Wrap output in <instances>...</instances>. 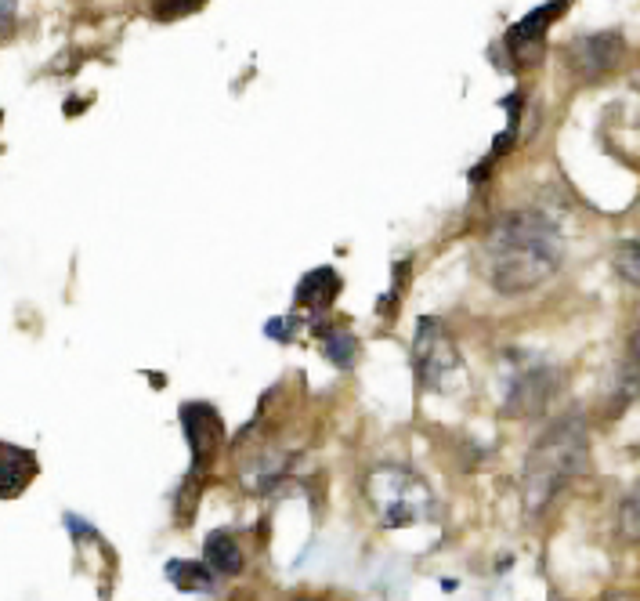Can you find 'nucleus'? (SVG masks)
Listing matches in <instances>:
<instances>
[{
    "label": "nucleus",
    "mask_w": 640,
    "mask_h": 601,
    "mask_svg": "<svg viewBox=\"0 0 640 601\" xmlns=\"http://www.w3.org/2000/svg\"><path fill=\"white\" fill-rule=\"evenodd\" d=\"M340 294V276H337V268L330 265H322V268H311L308 276L297 283V290H293V301L301 308H311L315 315H322L326 308L337 301Z\"/></svg>",
    "instance_id": "10"
},
{
    "label": "nucleus",
    "mask_w": 640,
    "mask_h": 601,
    "mask_svg": "<svg viewBox=\"0 0 640 601\" xmlns=\"http://www.w3.org/2000/svg\"><path fill=\"white\" fill-rule=\"evenodd\" d=\"M366 500L380 525L402 529V525L431 522L438 518V497L424 478L405 464H377L366 475Z\"/></svg>",
    "instance_id": "3"
},
{
    "label": "nucleus",
    "mask_w": 640,
    "mask_h": 601,
    "mask_svg": "<svg viewBox=\"0 0 640 601\" xmlns=\"http://www.w3.org/2000/svg\"><path fill=\"white\" fill-rule=\"evenodd\" d=\"M586 457H590V439H586V420L579 413L554 420L539 435L521 471V500H525L528 518H539L554 504L557 493L586 468Z\"/></svg>",
    "instance_id": "2"
},
{
    "label": "nucleus",
    "mask_w": 640,
    "mask_h": 601,
    "mask_svg": "<svg viewBox=\"0 0 640 601\" xmlns=\"http://www.w3.org/2000/svg\"><path fill=\"white\" fill-rule=\"evenodd\" d=\"M568 4H572V0H546V4L532 8L525 19H518L514 26L507 29V51L518 58L521 66H528V62H539L546 29H550L557 19H561V15H565Z\"/></svg>",
    "instance_id": "7"
},
{
    "label": "nucleus",
    "mask_w": 640,
    "mask_h": 601,
    "mask_svg": "<svg viewBox=\"0 0 640 601\" xmlns=\"http://www.w3.org/2000/svg\"><path fill=\"white\" fill-rule=\"evenodd\" d=\"M297 319H272V323H264V334L275 337V341H290V330Z\"/></svg>",
    "instance_id": "17"
},
{
    "label": "nucleus",
    "mask_w": 640,
    "mask_h": 601,
    "mask_svg": "<svg viewBox=\"0 0 640 601\" xmlns=\"http://www.w3.org/2000/svg\"><path fill=\"white\" fill-rule=\"evenodd\" d=\"M167 580L178 587V591H210L214 587V569L207 562H167Z\"/></svg>",
    "instance_id": "12"
},
{
    "label": "nucleus",
    "mask_w": 640,
    "mask_h": 601,
    "mask_svg": "<svg viewBox=\"0 0 640 601\" xmlns=\"http://www.w3.org/2000/svg\"><path fill=\"white\" fill-rule=\"evenodd\" d=\"M203 4H207V0H152V15L160 22H174L192 15V11H199Z\"/></svg>",
    "instance_id": "16"
},
{
    "label": "nucleus",
    "mask_w": 640,
    "mask_h": 601,
    "mask_svg": "<svg viewBox=\"0 0 640 601\" xmlns=\"http://www.w3.org/2000/svg\"><path fill=\"white\" fill-rule=\"evenodd\" d=\"M507 395H503V413L507 417H536L546 410V402L557 388V370L528 352L507 355Z\"/></svg>",
    "instance_id": "5"
},
{
    "label": "nucleus",
    "mask_w": 640,
    "mask_h": 601,
    "mask_svg": "<svg viewBox=\"0 0 640 601\" xmlns=\"http://www.w3.org/2000/svg\"><path fill=\"white\" fill-rule=\"evenodd\" d=\"M413 373H416V384H420L424 392H438V395L452 392L463 373L460 352H456L449 330H445L434 315H424V319L416 323Z\"/></svg>",
    "instance_id": "4"
},
{
    "label": "nucleus",
    "mask_w": 640,
    "mask_h": 601,
    "mask_svg": "<svg viewBox=\"0 0 640 601\" xmlns=\"http://www.w3.org/2000/svg\"><path fill=\"white\" fill-rule=\"evenodd\" d=\"M615 529L626 544H640V482L622 497L619 511H615Z\"/></svg>",
    "instance_id": "14"
},
{
    "label": "nucleus",
    "mask_w": 640,
    "mask_h": 601,
    "mask_svg": "<svg viewBox=\"0 0 640 601\" xmlns=\"http://www.w3.org/2000/svg\"><path fill=\"white\" fill-rule=\"evenodd\" d=\"M565 261L561 232L543 210H510L492 221L481 243V272L503 297L532 294L557 276Z\"/></svg>",
    "instance_id": "1"
},
{
    "label": "nucleus",
    "mask_w": 640,
    "mask_h": 601,
    "mask_svg": "<svg viewBox=\"0 0 640 601\" xmlns=\"http://www.w3.org/2000/svg\"><path fill=\"white\" fill-rule=\"evenodd\" d=\"M626 40L619 29H597V33H583L568 44V69L579 84H597L622 62Z\"/></svg>",
    "instance_id": "6"
},
{
    "label": "nucleus",
    "mask_w": 640,
    "mask_h": 601,
    "mask_svg": "<svg viewBox=\"0 0 640 601\" xmlns=\"http://www.w3.org/2000/svg\"><path fill=\"white\" fill-rule=\"evenodd\" d=\"M203 562L214 569L217 576H236L243 573V551L228 533H210L203 540Z\"/></svg>",
    "instance_id": "11"
},
{
    "label": "nucleus",
    "mask_w": 640,
    "mask_h": 601,
    "mask_svg": "<svg viewBox=\"0 0 640 601\" xmlns=\"http://www.w3.org/2000/svg\"><path fill=\"white\" fill-rule=\"evenodd\" d=\"M322 355L330 359L337 370H348L355 363L358 355V337L351 330H340V326H330L326 334H322Z\"/></svg>",
    "instance_id": "13"
},
{
    "label": "nucleus",
    "mask_w": 640,
    "mask_h": 601,
    "mask_svg": "<svg viewBox=\"0 0 640 601\" xmlns=\"http://www.w3.org/2000/svg\"><path fill=\"white\" fill-rule=\"evenodd\" d=\"M615 272H619L630 287L640 290V243H633V239H626V243H619L615 247Z\"/></svg>",
    "instance_id": "15"
},
{
    "label": "nucleus",
    "mask_w": 640,
    "mask_h": 601,
    "mask_svg": "<svg viewBox=\"0 0 640 601\" xmlns=\"http://www.w3.org/2000/svg\"><path fill=\"white\" fill-rule=\"evenodd\" d=\"M11 11H15V0H4V15H0L4 29H11Z\"/></svg>",
    "instance_id": "18"
},
{
    "label": "nucleus",
    "mask_w": 640,
    "mask_h": 601,
    "mask_svg": "<svg viewBox=\"0 0 640 601\" xmlns=\"http://www.w3.org/2000/svg\"><path fill=\"white\" fill-rule=\"evenodd\" d=\"M181 428H185V442L192 449V475H203L210 457L217 453V442H221V417L210 402H185Z\"/></svg>",
    "instance_id": "8"
},
{
    "label": "nucleus",
    "mask_w": 640,
    "mask_h": 601,
    "mask_svg": "<svg viewBox=\"0 0 640 601\" xmlns=\"http://www.w3.org/2000/svg\"><path fill=\"white\" fill-rule=\"evenodd\" d=\"M37 471H40V464L29 449L4 442V446H0V497L4 500L19 497L22 489L37 478Z\"/></svg>",
    "instance_id": "9"
}]
</instances>
